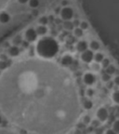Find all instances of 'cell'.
Listing matches in <instances>:
<instances>
[{"mask_svg": "<svg viewBox=\"0 0 119 134\" xmlns=\"http://www.w3.org/2000/svg\"><path fill=\"white\" fill-rule=\"evenodd\" d=\"M0 110L18 128L36 134H64L80 113L69 73L53 62H17L0 77Z\"/></svg>", "mask_w": 119, "mask_h": 134, "instance_id": "1", "label": "cell"}, {"mask_svg": "<svg viewBox=\"0 0 119 134\" xmlns=\"http://www.w3.org/2000/svg\"><path fill=\"white\" fill-rule=\"evenodd\" d=\"M59 44L52 37H43L36 45V52L44 59H50L59 52Z\"/></svg>", "mask_w": 119, "mask_h": 134, "instance_id": "2", "label": "cell"}, {"mask_svg": "<svg viewBox=\"0 0 119 134\" xmlns=\"http://www.w3.org/2000/svg\"><path fill=\"white\" fill-rule=\"evenodd\" d=\"M61 18L64 21H70V20L73 18V9L69 7H65V8H62V11L60 13Z\"/></svg>", "mask_w": 119, "mask_h": 134, "instance_id": "3", "label": "cell"}, {"mask_svg": "<svg viewBox=\"0 0 119 134\" xmlns=\"http://www.w3.org/2000/svg\"><path fill=\"white\" fill-rule=\"evenodd\" d=\"M81 60L86 62V63H91L92 61L94 60V54H93L92 50H87L86 51L82 52L81 54Z\"/></svg>", "mask_w": 119, "mask_h": 134, "instance_id": "4", "label": "cell"}, {"mask_svg": "<svg viewBox=\"0 0 119 134\" xmlns=\"http://www.w3.org/2000/svg\"><path fill=\"white\" fill-rule=\"evenodd\" d=\"M37 33L36 30H35L34 28H29L28 30L25 32V39L28 42H34L37 38Z\"/></svg>", "mask_w": 119, "mask_h": 134, "instance_id": "5", "label": "cell"}, {"mask_svg": "<svg viewBox=\"0 0 119 134\" xmlns=\"http://www.w3.org/2000/svg\"><path fill=\"white\" fill-rule=\"evenodd\" d=\"M109 114H108L107 109H105L104 107H100L98 109L97 111V118L100 120V122H103L105 120H107Z\"/></svg>", "mask_w": 119, "mask_h": 134, "instance_id": "6", "label": "cell"}, {"mask_svg": "<svg viewBox=\"0 0 119 134\" xmlns=\"http://www.w3.org/2000/svg\"><path fill=\"white\" fill-rule=\"evenodd\" d=\"M83 81H84V83L86 85L91 86V85L95 84V82H96V77L92 73H87L85 74L84 77H83Z\"/></svg>", "mask_w": 119, "mask_h": 134, "instance_id": "7", "label": "cell"}, {"mask_svg": "<svg viewBox=\"0 0 119 134\" xmlns=\"http://www.w3.org/2000/svg\"><path fill=\"white\" fill-rule=\"evenodd\" d=\"M88 45L86 41H79L75 45V49H76V50L78 52H84V51H86V50H88Z\"/></svg>", "mask_w": 119, "mask_h": 134, "instance_id": "8", "label": "cell"}, {"mask_svg": "<svg viewBox=\"0 0 119 134\" xmlns=\"http://www.w3.org/2000/svg\"><path fill=\"white\" fill-rule=\"evenodd\" d=\"M8 53L10 57H17L20 54V49L16 46H10L8 49Z\"/></svg>", "mask_w": 119, "mask_h": 134, "instance_id": "9", "label": "cell"}, {"mask_svg": "<svg viewBox=\"0 0 119 134\" xmlns=\"http://www.w3.org/2000/svg\"><path fill=\"white\" fill-rule=\"evenodd\" d=\"M73 59L71 55H64L63 57L62 58V64L64 65V66H69L73 63Z\"/></svg>", "mask_w": 119, "mask_h": 134, "instance_id": "10", "label": "cell"}, {"mask_svg": "<svg viewBox=\"0 0 119 134\" xmlns=\"http://www.w3.org/2000/svg\"><path fill=\"white\" fill-rule=\"evenodd\" d=\"M10 17L7 12H1L0 13V23H7L9 22Z\"/></svg>", "mask_w": 119, "mask_h": 134, "instance_id": "11", "label": "cell"}, {"mask_svg": "<svg viewBox=\"0 0 119 134\" xmlns=\"http://www.w3.org/2000/svg\"><path fill=\"white\" fill-rule=\"evenodd\" d=\"M62 26L64 28V30H66V31H71L74 28L73 22H70V21H65V22H63Z\"/></svg>", "mask_w": 119, "mask_h": 134, "instance_id": "12", "label": "cell"}, {"mask_svg": "<svg viewBox=\"0 0 119 134\" xmlns=\"http://www.w3.org/2000/svg\"><path fill=\"white\" fill-rule=\"evenodd\" d=\"M83 107H84V109H86V110H90V109L93 107L92 101L89 99L84 100V102H83Z\"/></svg>", "mask_w": 119, "mask_h": 134, "instance_id": "13", "label": "cell"}, {"mask_svg": "<svg viewBox=\"0 0 119 134\" xmlns=\"http://www.w3.org/2000/svg\"><path fill=\"white\" fill-rule=\"evenodd\" d=\"M35 30H36V33H37L38 35H45L47 34V32H48L47 27L44 26V25H39Z\"/></svg>", "mask_w": 119, "mask_h": 134, "instance_id": "14", "label": "cell"}, {"mask_svg": "<svg viewBox=\"0 0 119 134\" xmlns=\"http://www.w3.org/2000/svg\"><path fill=\"white\" fill-rule=\"evenodd\" d=\"M89 49H90V50H92V51H94V50H98L99 49H100V43L98 42V41H95V40H93V41H91V42L89 43Z\"/></svg>", "mask_w": 119, "mask_h": 134, "instance_id": "15", "label": "cell"}, {"mask_svg": "<svg viewBox=\"0 0 119 134\" xmlns=\"http://www.w3.org/2000/svg\"><path fill=\"white\" fill-rule=\"evenodd\" d=\"M23 42V38H22V36H21V35H17V36H15V37L13 38V40H12L13 46H16V47L22 45Z\"/></svg>", "mask_w": 119, "mask_h": 134, "instance_id": "16", "label": "cell"}, {"mask_svg": "<svg viewBox=\"0 0 119 134\" xmlns=\"http://www.w3.org/2000/svg\"><path fill=\"white\" fill-rule=\"evenodd\" d=\"M115 71H116V69H115V67L113 64H110L107 68H105V69H104V72H105V73H107L108 75H110V76L114 75V74L115 73Z\"/></svg>", "mask_w": 119, "mask_h": 134, "instance_id": "17", "label": "cell"}, {"mask_svg": "<svg viewBox=\"0 0 119 134\" xmlns=\"http://www.w3.org/2000/svg\"><path fill=\"white\" fill-rule=\"evenodd\" d=\"M103 59H104L103 54L100 53V52H99V53H96L95 55H94V61H95V62L101 63V61H103Z\"/></svg>", "mask_w": 119, "mask_h": 134, "instance_id": "18", "label": "cell"}, {"mask_svg": "<svg viewBox=\"0 0 119 134\" xmlns=\"http://www.w3.org/2000/svg\"><path fill=\"white\" fill-rule=\"evenodd\" d=\"M101 65H100V63H98V62H91V64H90V69L92 70L93 72H99L100 70V67Z\"/></svg>", "mask_w": 119, "mask_h": 134, "instance_id": "19", "label": "cell"}, {"mask_svg": "<svg viewBox=\"0 0 119 134\" xmlns=\"http://www.w3.org/2000/svg\"><path fill=\"white\" fill-rule=\"evenodd\" d=\"M91 121H92V119H91V117L89 116V115H84L83 117H82V123H84L86 126H88V125H89L90 123H91Z\"/></svg>", "mask_w": 119, "mask_h": 134, "instance_id": "20", "label": "cell"}, {"mask_svg": "<svg viewBox=\"0 0 119 134\" xmlns=\"http://www.w3.org/2000/svg\"><path fill=\"white\" fill-rule=\"evenodd\" d=\"M73 34L75 35V37H81L83 35V30L81 29L80 27H77V28H74L73 30Z\"/></svg>", "mask_w": 119, "mask_h": 134, "instance_id": "21", "label": "cell"}, {"mask_svg": "<svg viewBox=\"0 0 119 134\" xmlns=\"http://www.w3.org/2000/svg\"><path fill=\"white\" fill-rule=\"evenodd\" d=\"M8 68V61H0V71H4Z\"/></svg>", "mask_w": 119, "mask_h": 134, "instance_id": "22", "label": "cell"}, {"mask_svg": "<svg viewBox=\"0 0 119 134\" xmlns=\"http://www.w3.org/2000/svg\"><path fill=\"white\" fill-rule=\"evenodd\" d=\"M110 64H111V63H110V60H109V59H107V58H104L103 61H101V63H100L101 67H103L104 69H105V68H107Z\"/></svg>", "mask_w": 119, "mask_h": 134, "instance_id": "23", "label": "cell"}, {"mask_svg": "<svg viewBox=\"0 0 119 134\" xmlns=\"http://www.w3.org/2000/svg\"><path fill=\"white\" fill-rule=\"evenodd\" d=\"M101 79H102V81H104V82L106 83V82L111 80V76H110V75H108L107 73L103 72L102 75H101Z\"/></svg>", "mask_w": 119, "mask_h": 134, "instance_id": "24", "label": "cell"}, {"mask_svg": "<svg viewBox=\"0 0 119 134\" xmlns=\"http://www.w3.org/2000/svg\"><path fill=\"white\" fill-rule=\"evenodd\" d=\"M29 5L30 7L33 8H35L38 7L39 5V1L38 0H29Z\"/></svg>", "mask_w": 119, "mask_h": 134, "instance_id": "25", "label": "cell"}, {"mask_svg": "<svg viewBox=\"0 0 119 134\" xmlns=\"http://www.w3.org/2000/svg\"><path fill=\"white\" fill-rule=\"evenodd\" d=\"M113 100L115 103L119 104V90H116L113 93Z\"/></svg>", "mask_w": 119, "mask_h": 134, "instance_id": "26", "label": "cell"}, {"mask_svg": "<svg viewBox=\"0 0 119 134\" xmlns=\"http://www.w3.org/2000/svg\"><path fill=\"white\" fill-rule=\"evenodd\" d=\"M39 23H40V25H44V26H46V24L48 23V19L47 18V17H41L40 19H39Z\"/></svg>", "mask_w": 119, "mask_h": 134, "instance_id": "27", "label": "cell"}, {"mask_svg": "<svg viewBox=\"0 0 119 134\" xmlns=\"http://www.w3.org/2000/svg\"><path fill=\"white\" fill-rule=\"evenodd\" d=\"M94 94H95V91H94V89L91 88H88L87 90H86V95L88 96V97H89V98H91V97H93L94 96Z\"/></svg>", "mask_w": 119, "mask_h": 134, "instance_id": "28", "label": "cell"}, {"mask_svg": "<svg viewBox=\"0 0 119 134\" xmlns=\"http://www.w3.org/2000/svg\"><path fill=\"white\" fill-rule=\"evenodd\" d=\"M113 130H115L117 134H119V120H116V121L113 124Z\"/></svg>", "mask_w": 119, "mask_h": 134, "instance_id": "29", "label": "cell"}, {"mask_svg": "<svg viewBox=\"0 0 119 134\" xmlns=\"http://www.w3.org/2000/svg\"><path fill=\"white\" fill-rule=\"evenodd\" d=\"M90 124H91V125H92V126L94 127V128H98V127L100 126V121L99 120V119H93Z\"/></svg>", "mask_w": 119, "mask_h": 134, "instance_id": "30", "label": "cell"}, {"mask_svg": "<svg viewBox=\"0 0 119 134\" xmlns=\"http://www.w3.org/2000/svg\"><path fill=\"white\" fill-rule=\"evenodd\" d=\"M80 28H81V29H82L83 31L86 30V29H88V23H87V22H81V23H80Z\"/></svg>", "mask_w": 119, "mask_h": 134, "instance_id": "31", "label": "cell"}, {"mask_svg": "<svg viewBox=\"0 0 119 134\" xmlns=\"http://www.w3.org/2000/svg\"><path fill=\"white\" fill-rule=\"evenodd\" d=\"M114 86H115V82H113V81H111V80L106 82V88H108V89L113 88H114Z\"/></svg>", "mask_w": 119, "mask_h": 134, "instance_id": "32", "label": "cell"}, {"mask_svg": "<svg viewBox=\"0 0 119 134\" xmlns=\"http://www.w3.org/2000/svg\"><path fill=\"white\" fill-rule=\"evenodd\" d=\"M0 134H15L11 132V131H9L8 130H4V129H0Z\"/></svg>", "mask_w": 119, "mask_h": 134, "instance_id": "33", "label": "cell"}, {"mask_svg": "<svg viewBox=\"0 0 119 134\" xmlns=\"http://www.w3.org/2000/svg\"><path fill=\"white\" fill-rule=\"evenodd\" d=\"M73 26H74V28H77V27H78V26H80L81 22H80V21H79V20L75 19V20H73Z\"/></svg>", "mask_w": 119, "mask_h": 134, "instance_id": "34", "label": "cell"}, {"mask_svg": "<svg viewBox=\"0 0 119 134\" xmlns=\"http://www.w3.org/2000/svg\"><path fill=\"white\" fill-rule=\"evenodd\" d=\"M22 46H23V49H29V48H30V42H28V41H23Z\"/></svg>", "mask_w": 119, "mask_h": 134, "instance_id": "35", "label": "cell"}, {"mask_svg": "<svg viewBox=\"0 0 119 134\" xmlns=\"http://www.w3.org/2000/svg\"><path fill=\"white\" fill-rule=\"evenodd\" d=\"M8 56L6 54H1L0 55V61H8Z\"/></svg>", "mask_w": 119, "mask_h": 134, "instance_id": "36", "label": "cell"}, {"mask_svg": "<svg viewBox=\"0 0 119 134\" xmlns=\"http://www.w3.org/2000/svg\"><path fill=\"white\" fill-rule=\"evenodd\" d=\"M29 55H30L31 57L35 55V49H34V47H30V50H29Z\"/></svg>", "mask_w": 119, "mask_h": 134, "instance_id": "37", "label": "cell"}, {"mask_svg": "<svg viewBox=\"0 0 119 134\" xmlns=\"http://www.w3.org/2000/svg\"><path fill=\"white\" fill-rule=\"evenodd\" d=\"M77 128H78V130H83V129H85V128H86V125H85L84 123H79V124H78V125H77Z\"/></svg>", "mask_w": 119, "mask_h": 134, "instance_id": "38", "label": "cell"}, {"mask_svg": "<svg viewBox=\"0 0 119 134\" xmlns=\"http://www.w3.org/2000/svg\"><path fill=\"white\" fill-rule=\"evenodd\" d=\"M114 82H115V85H116V86H118V87H119V76L115 77Z\"/></svg>", "mask_w": 119, "mask_h": 134, "instance_id": "39", "label": "cell"}, {"mask_svg": "<svg viewBox=\"0 0 119 134\" xmlns=\"http://www.w3.org/2000/svg\"><path fill=\"white\" fill-rule=\"evenodd\" d=\"M105 134H117L116 132H115V130H113V129H111V130H108L107 131H106V133Z\"/></svg>", "mask_w": 119, "mask_h": 134, "instance_id": "40", "label": "cell"}, {"mask_svg": "<svg viewBox=\"0 0 119 134\" xmlns=\"http://www.w3.org/2000/svg\"><path fill=\"white\" fill-rule=\"evenodd\" d=\"M62 5L63 6V8L67 7V5H68V1H67V0H63V1L62 2Z\"/></svg>", "mask_w": 119, "mask_h": 134, "instance_id": "41", "label": "cell"}, {"mask_svg": "<svg viewBox=\"0 0 119 134\" xmlns=\"http://www.w3.org/2000/svg\"><path fill=\"white\" fill-rule=\"evenodd\" d=\"M18 2L21 4H26L27 2H29V0H18Z\"/></svg>", "mask_w": 119, "mask_h": 134, "instance_id": "42", "label": "cell"}, {"mask_svg": "<svg viewBox=\"0 0 119 134\" xmlns=\"http://www.w3.org/2000/svg\"><path fill=\"white\" fill-rule=\"evenodd\" d=\"M61 11H62L61 8H57L56 9H55V13H56V14H60V13H61Z\"/></svg>", "mask_w": 119, "mask_h": 134, "instance_id": "43", "label": "cell"}, {"mask_svg": "<svg viewBox=\"0 0 119 134\" xmlns=\"http://www.w3.org/2000/svg\"><path fill=\"white\" fill-rule=\"evenodd\" d=\"M5 47H6V48H8H8H9V47H10V46L8 45V42H6V43H5Z\"/></svg>", "mask_w": 119, "mask_h": 134, "instance_id": "44", "label": "cell"}, {"mask_svg": "<svg viewBox=\"0 0 119 134\" xmlns=\"http://www.w3.org/2000/svg\"><path fill=\"white\" fill-rule=\"evenodd\" d=\"M2 122H3V119H2V116L0 115V125L2 124Z\"/></svg>", "mask_w": 119, "mask_h": 134, "instance_id": "45", "label": "cell"}]
</instances>
